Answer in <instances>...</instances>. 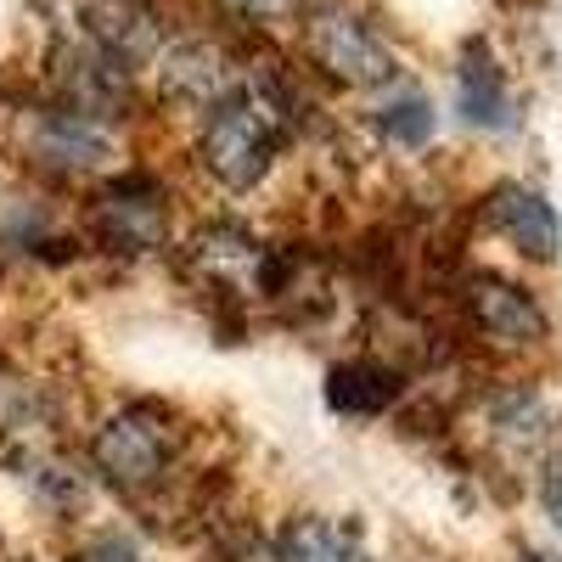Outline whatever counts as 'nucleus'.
Returning <instances> with one entry per match:
<instances>
[{"label":"nucleus","mask_w":562,"mask_h":562,"mask_svg":"<svg viewBox=\"0 0 562 562\" xmlns=\"http://www.w3.org/2000/svg\"><path fill=\"white\" fill-rule=\"evenodd\" d=\"M281 124L276 108L259 97L254 85H231L225 97L209 108L203 119V140H198V158L203 169L225 186V192H254V186L270 175L276 147H281Z\"/></svg>","instance_id":"1"},{"label":"nucleus","mask_w":562,"mask_h":562,"mask_svg":"<svg viewBox=\"0 0 562 562\" xmlns=\"http://www.w3.org/2000/svg\"><path fill=\"white\" fill-rule=\"evenodd\" d=\"M175 428L158 405H130L113 422H102L97 439H90V461H97V479L130 501L153 495L169 484V467H175Z\"/></svg>","instance_id":"2"},{"label":"nucleus","mask_w":562,"mask_h":562,"mask_svg":"<svg viewBox=\"0 0 562 562\" xmlns=\"http://www.w3.org/2000/svg\"><path fill=\"white\" fill-rule=\"evenodd\" d=\"M456 304H461L467 333H479V338L495 344V349H540V344L551 338L546 304L524 288V281H512V276H501V270L461 276Z\"/></svg>","instance_id":"3"},{"label":"nucleus","mask_w":562,"mask_h":562,"mask_svg":"<svg viewBox=\"0 0 562 562\" xmlns=\"http://www.w3.org/2000/svg\"><path fill=\"white\" fill-rule=\"evenodd\" d=\"M90 225H97V243H108L113 254H153L169 237V198L140 169L113 175L102 180V203L90 214Z\"/></svg>","instance_id":"4"},{"label":"nucleus","mask_w":562,"mask_h":562,"mask_svg":"<svg viewBox=\"0 0 562 562\" xmlns=\"http://www.w3.org/2000/svg\"><path fill=\"white\" fill-rule=\"evenodd\" d=\"M310 57L338 85H389L400 74L394 52L378 40V29L360 23L355 12H315L310 18Z\"/></svg>","instance_id":"5"},{"label":"nucleus","mask_w":562,"mask_h":562,"mask_svg":"<svg viewBox=\"0 0 562 562\" xmlns=\"http://www.w3.org/2000/svg\"><path fill=\"white\" fill-rule=\"evenodd\" d=\"M484 220H490V231H501V237L535 265H551L562 254L557 209L546 203V192H535V186H524V180H501L484 198Z\"/></svg>","instance_id":"6"},{"label":"nucleus","mask_w":562,"mask_h":562,"mask_svg":"<svg viewBox=\"0 0 562 562\" xmlns=\"http://www.w3.org/2000/svg\"><path fill=\"white\" fill-rule=\"evenodd\" d=\"M85 34L97 40V52H108L124 68H140L158 52V12L147 0H85Z\"/></svg>","instance_id":"7"},{"label":"nucleus","mask_w":562,"mask_h":562,"mask_svg":"<svg viewBox=\"0 0 562 562\" xmlns=\"http://www.w3.org/2000/svg\"><path fill=\"white\" fill-rule=\"evenodd\" d=\"M456 108L473 130H512L518 124V102L506 90V68L484 40H467L461 68H456Z\"/></svg>","instance_id":"8"},{"label":"nucleus","mask_w":562,"mask_h":562,"mask_svg":"<svg viewBox=\"0 0 562 562\" xmlns=\"http://www.w3.org/2000/svg\"><path fill=\"white\" fill-rule=\"evenodd\" d=\"M400 394H405V371L378 360V355L338 360L326 371V405L338 416H383L400 405Z\"/></svg>","instance_id":"9"},{"label":"nucleus","mask_w":562,"mask_h":562,"mask_svg":"<svg viewBox=\"0 0 562 562\" xmlns=\"http://www.w3.org/2000/svg\"><path fill=\"white\" fill-rule=\"evenodd\" d=\"M231 85H237V74L214 40H186L164 63V97L175 108H214Z\"/></svg>","instance_id":"10"},{"label":"nucleus","mask_w":562,"mask_h":562,"mask_svg":"<svg viewBox=\"0 0 562 562\" xmlns=\"http://www.w3.org/2000/svg\"><path fill=\"white\" fill-rule=\"evenodd\" d=\"M281 557L288 562H371L366 535L338 518H293L281 529Z\"/></svg>","instance_id":"11"},{"label":"nucleus","mask_w":562,"mask_h":562,"mask_svg":"<svg viewBox=\"0 0 562 562\" xmlns=\"http://www.w3.org/2000/svg\"><path fill=\"white\" fill-rule=\"evenodd\" d=\"M371 124H378V135L389 140V147L416 153V147H428V140H434L439 113H434V102L422 97V90H400V97H389L378 113H371Z\"/></svg>","instance_id":"12"},{"label":"nucleus","mask_w":562,"mask_h":562,"mask_svg":"<svg viewBox=\"0 0 562 562\" xmlns=\"http://www.w3.org/2000/svg\"><path fill=\"white\" fill-rule=\"evenodd\" d=\"M299 7H304V0H220V12H225V18H237V23H248V29L288 23Z\"/></svg>","instance_id":"13"},{"label":"nucleus","mask_w":562,"mask_h":562,"mask_svg":"<svg viewBox=\"0 0 562 562\" xmlns=\"http://www.w3.org/2000/svg\"><path fill=\"white\" fill-rule=\"evenodd\" d=\"M74 562H147V557H140V546L124 540V535H97Z\"/></svg>","instance_id":"14"},{"label":"nucleus","mask_w":562,"mask_h":562,"mask_svg":"<svg viewBox=\"0 0 562 562\" xmlns=\"http://www.w3.org/2000/svg\"><path fill=\"white\" fill-rule=\"evenodd\" d=\"M225 562H288L281 557V540H259V535H243L225 546Z\"/></svg>","instance_id":"15"},{"label":"nucleus","mask_w":562,"mask_h":562,"mask_svg":"<svg viewBox=\"0 0 562 562\" xmlns=\"http://www.w3.org/2000/svg\"><path fill=\"white\" fill-rule=\"evenodd\" d=\"M518 562H557V557H540V551H524Z\"/></svg>","instance_id":"16"}]
</instances>
